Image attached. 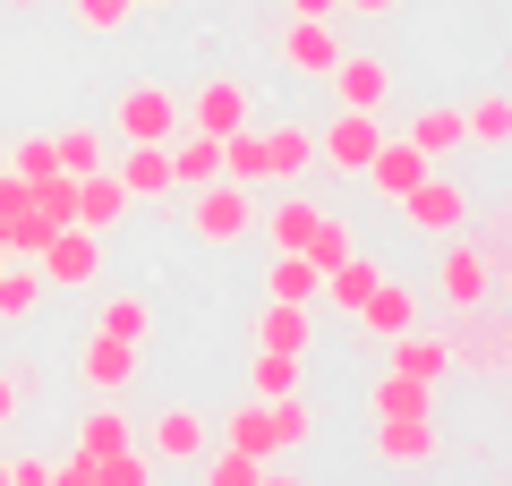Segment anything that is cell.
Returning a JSON list of instances; mask_svg holds the SVG:
<instances>
[{
  "label": "cell",
  "instance_id": "cell-1",
  "mask_svg": "<svg viewBox=\"0 0 512 486\" xmlns=\"http://www.w3.org/2000/svg\"><path fill=\"white\" fill-rule=\"evenodd\" d=\"M256 188H239V180H205V188H188V231L205 239V248H239V239L256 231Z\"/></svg>",
  "mask_w": 512,
  "mask_h": 486
},
{
  "label": "cell",
  "instance_id": "cell-2",
  "mask_svg": "<svg viewBox=\"0 0 512 486\" xmlns=\"http://www.w3.org/2000/svg\"><path fill=\"white\" fill-rule=\"evenodd\" d=\"M35 273L52 290H94V273H103V231H86V222L52 231V239H43V256H35Z\"/></svg>",
  "mask_w": 512,
  "mask_h": 486
},
{
  "label": "cell",
  "instance_id": "cell-3",
  "mask_svg": "<svg viewBox=\"0 0 512 486\" xmlns=\"http://www.w3.org/2000/svg\"><path fill=\"white\" fill-rule=\"evenodd\" d=\"M453 342V367H478V376H504L512 367V316H487V307H461V324L444 333Z\"/></svg>",
  "mask_w": 512,
  "mask_h": 486
},
{
  "label": "cell",
  "instance_id": "cell-4",
  "mask_svg": "<svg viewBox=\"0 0 512 486\" xmlns=\"http://www.w3.org/2000/svg\"><path fill=\"white\" fill-rule=\"evenodd\" d=\"M376 145H384V111H333L316 128V162H333V171H367Z\"/></svg>",
  "mask_w": 512,
  "mask_h": 486
},
{
  "label": "cell",
  "instance_id": "cell-5",
  "mask_svg": "<svg viewBox=\"0 0 512 486\" xmlns=\"http://www.w3.org/2000/svg\"><path fill=\"white\" fill-rule=\"evenodd\" d=\"M402 222H410V231H427V239H453L461 222H470V188L444 180V171H427V180L402 197Z\"/></svg>",
  "mask_w": 512,
  "mask_h": 486
},
{
  "label": "cell",
  "instance_id": "cell-6",
  "mask_svg": "<svg viewBox=\"0 0 512 486\" xmlns=\"http://www.w3.org/2000/svg\"><path fill=\"white\" fill-rule=\"evenodd\" d=\"M197 137H239V128H256V94L239 86V77H205L197 86V103L180 111Z\"/></svg>",
  "mask_w": 512,
  "mask_h": 486
},
{
  "label": "cell",
  "instance_id": "cell-7",
  "mask_svg": "<svg viewBox=\"0 0 512 486\" xmlns=\"http://www.w3.org/2000/svg\"><path fill=\"white\" fill-rule=\"evenodd\" d=\"M171 128H180L171 86H128L120 111H111V137H128V145H171Z\"/></svg>",
  "mask_w": 512,
  "mask_h": 486
},
{
  "label": "cell",
  "instance_id": "cell-8",
  "mask_svg": "<svg viewBox=\"0 0 512 486\" xmlns=\"http://www.w3.org/2000/svg\"><path fill=\"white\" fill-rule=\"evenodd\" d=\"M436 290H444L453 316H461V307H487V299H495V265L453 231V239H444V265H436Z\"/></svg>",
  "mask_w": 512,
  "mask_h": 486
},
{
  "label": "cell",
  "instance_id": "cell-9",
  "mask_svg": "<svg viewBox=\"0 0 512 486\" xmlns=\"http://www.w3.org/2000/svg\"><path fill=\"white\" fill-rule=\"evenodd\" d=\"M146 452H154V469H197L214 452V427H205V410H154Z\"/></svg>",
  "mask_w": 512,
  "mask_h": 486
},
{
  "label": "cell",
  "instance_id": "cell-10",
  "mask_svg": "<svg viewBox=\"0 0 512 486\" xmlns=\"http://www.w3.org/2000/svg\"><path fill=\"white\" fill-rule=\"evenodd\" d=\"M333 94H342V111H384L393 103V69L376 52H342L333 60Z\"/></svg>",
  "mask_w": 512,
  "mask_h": 486
},
{
  "label": "cell",
  "instance_id": "cell-11",
  "mask_svg": "<svg viewBox=\"0 0 512 486\" xmlns=\"http://www.w3.org/2000/svg\"><path fill=\"white\" fill-rule=\"evenodd\" d=\"M342 43H333V18H291L282 26V69L291 77H333Z\"/></svg>",
  "mask_w": 512,
  "mask_h": 486
},
{
  "label": "cell",
  "instance_id": "cell-12",
  "mask_svg": "<svg viewBox=\"0 0 512 486\" xmlns=\"http://www.w3.org/2000/svg\"><path fill=\"white\" fill-rule=\"evenodd\" d=\"M77 376H86V393H128L137 384V342H103V333H86V350H77Z\"/></svg>",
  "mask_w": 512,
  "mask_h": 486
},
{
  "label": "cell",
  "instance_id": "cell-13",
  "mask_svg": "<svg viewBox=\"0 0 512 486\" xmlns=\"http://www.w3.org/2000/svg\"><path fill=\"white\" fill-rule=\"evenodd\" d=\"M427 171H436V162H427L419 145H402V137H384V145H376V162H367L359 180H376V197H384V205H402L410 188L427 180Z\"/></svg>",
  "mask_w": 512,
  "mask_h": 486
},
{
  "label": "cell",
  "instance_id": "cell-14",
  "mask_svg": "<svg viewBox=\"0 0 512 486\" xmlns=\"http://www.w3.org/2000/svg\"><path fill=\"white\" fill-rule=\"evenodd\" d=\"M359 324L376 333V342H393V333H410V324H419V290H410L402 273H384V282H376V290L359 299Z\"/></svg>",
  "mask_w": 512,
  "mask_h": 486
},
{
  "label": "cell",
  "instance_id": "cell-15",
  "mask_svg": "<svg viewBox=\"0 0 512 486\" xmlns=\"http://www.w3.org/2000/svg\"><path fill=\"white\" fill-rule=\"evenodd\" d=\"M256 137H265V180H274V188L308 180V162H316V128H299V120H274V128H256Z\"/></svg>",
  "mask_w": 512,
  "mask_h": 486
},
{
  "label": "cell",
  "instance_id": "cell-16",
  "mask_svg": "<svg viewBox=\"0 0 512 486\" xmlns=\"http://www.w3.org/2000/svg\"><path fill=\"white\" fill-rule=\"evenodd\" d=\"M376 461L427 469V461H436V418H376Z\"/></svg>",
  "mask_w": 512,
  "mask_h": 486
},
{
  "label": "cell",
  "instance_id": "cell-17",
  "mask_svg": "<svg viewBox=\"0 0 512 486\" xmlns=\"http://www.w3.org/2000/svg\"><path fill=\"white\" fill-rule=\"evenodd\" d=\"M86 333H103V342H137V350H146V342H154V299H137V290H111V299L94 307Z\"/></svg>",
  "mask_w": 512,
  "mask_h": 486
},
{
  "label": "cell",
  "instance_id": "cell-18",
  "mask_svg": "<svg viewBox=\"0 0 512 486\" xmlns=\"http://www.w3.org/2000/svg\"><path fill=\"white\" fill-rule=\"evenodd\" d=\"M222 444H231V452H256V461H282L274 401H239V410H222Z\"/></svg>",
  "mask_w": 512,
  "mask_h": 486
},
{
  "label": "cell",
  "instance_id": "cell-19",
  "mask_svg": "<svg viewBox=\"0 0 512 486\" xmlns=\"http://www.w3.org/2000/svg\"><path fill=\"white\" fill-rule=\"evenodd\" d=\"M393 376L444 384V376H453V342H444V333H419V324H410V333H393Z\"/></svg>",
  "mask_w": 512,
  "mask_h": 486
},
{
  "label": "cell",
  "instance_id": "cell-20",
  "mask_svg": "<svg viewBox=\"0 0 512 486\" xmlns=\"http://www.w3.org/2000/svg\"><path fill=\"white\" fill-rule=\"evenodd\" d=\"M316 214H325V205L308 197V188H282L274 205H265V214H256V231H274V248H308V231H316Z\"/></svg>",
  "mask_w": 512,
  "mask_h": 486
},
{
  "label": "cell",
  "instance_id": "cell-21",
  "mask_svg": "<svg viewBox=\"0 0 512 486\" xmlns=\"http://www.w3.org/2000/svg\"><path fill=\"white\" fill-rule=\"evenodd\" d=\"M111 180L128 188V205H146V197H171V145H128V162L111 171Z\"/></svg>",
  "mask_w": 512,
  "mask_h": 486
},
{
  "label": "cell",
  "instance_id": "cell-22",
  "mask_svg": "<svg viewBox=\"0 0 512 486\" xmlns=\"http://www.w3.org/2000/svg\"><path fill=\"white\" fill-rule=\"evenodd\" d=\"M367 410H376V418H436V384L393 376V367H384V376H376V393H367Z\"/></svg>",
  "mask_w": 512,
  "mask_h": 486
},
{
  "label": "cell",
  "instance_id": "cell-23",
  "mask_svg": "<svg viewBox=\"0 0 512 486\" xmlns=\"http://www.w3.org/2000/svg\"><path fill=\"white\" fill-rule=\"evenodd\" d=\"M205 180H222V137H197V128H188L180 145H171V188H205Z\"/></svg>",
  "mask_w": 512,
  "mask_h": 486
},
{
  "label": "cell",
  "instance_id": "cell-24",
  "mask_svg": "<svg viewBox=\"0 0 512 486\" xmlns=\"http://www.w3.org/2000/svg\"><path fill=\"white\" fill-rule=\"evenodd\" d=\"M384 273H393V265H384V256H359V248H350L342 265L325 273V299H333V307H350V316H359V299H367V290L384 282Z\"/></svg>",
  "mask_w": 512,
  "mask_h": 486
},
{
  "label": "cell",
  "instance_id": "cell-25",
  "mask_svg": "<svg viewBox=\"0 0 512 486\" xmlns=\"http://www.w3.org/2000/svg\"><path fill=\"white\" fill-rule=\"evenodd\" d=\"M265 290H274L282 307H308V299H325V273H316L299 248H274V273H265Z\"/></svg>",
  "mask_w": 512,
  "mask_h": 486
},
{
  "label": "cell",
  "instance_id": "cell-26",
  "mask_svg": "<svg viewBox=\"0 0 512 486\" xmlns=\"http://www.w3.org/2000/svg\"><path fill=\"white\" fill-rule=\"evenodd\" d=\"M120 214H128V188L111 180V171H86V180H77V222L111 239V222H120Z\"/></svg>",
  "mask_w": 512,
  "mask_h": 486
},
{
  "label": "cell",
  "instance_id": "cell-27",
  "mask_svg": "<svg viewBox=\"0 0 512 486\" xmlns=\"http://www.w3.org/2000/svg\"><path fill=\"white\" fill-rule=\"evenodd\" d=\"M402 145H419L427 162H444V154H461V111H453V103H427L419 120L402 128Z\"/></svg>",
  "mask_w": 512,
  "mask_h": 486
},
{
  "label": "cell",
  "instance_id": "cell-28",
  "mask_svg": "<svg viewBox=\"0 0 512 486\" xmlns=\"http://www.w3.org/2000/svg\"><path fill=\"white\" fill-rule=\"evenodd\" d=\"M256 350H282V359H308V307H265L256 316Z\"/></svg>",
  "mask_w": 512,
  "mask_h": 486
},
{
  "label": "cell",
  "instance_id": "cell-29",
  "mask_svg": "<svg viewBox=\"0 0 512 486\" xmlns=\"http://www.w3.org/2000/svg\"><path fill=\"white\" fill-rule=\"evenodd\" d=\"M461 145H487V154H504V145H512V94H487V103L461 111Z\"/></svg>",
  "mask_w": 512,
  "mask_h": 486
},
{
  "label": "cell",
  "instance_id": "cell-30",
  "mask_svg": "<svg viewBox=\"0 0 512 486\" xmlns=\"http://www.w3.org/2000/svg\"><path fill=\"white\" fill-rule=\"evenodd\" d=\"M137 444V435H128V410H111V401H94L86 418H77V452H94V461H103V452H128Z\"/></svg>",
  "mask_w": 512,
  "mask_h": 486
},
{
  "label": "cell",
  "instance_id": "cell-31",
  "mask_svg": "<svg viewBox=\"0 0 512 486\" xmlns=\"http://www.w3.org/2000/svg\"><path fill=\"white\" fill-rule=\"evenodd\" d=\"M222 180H239V188H274V180H265V137H256V128L222 137Z\"/></svg>",
  "mask_w": 512,
  "mask_h": 486
},
{
  "label": "cell",
  "instance_id": "cell-32",
  "mask_svg": "<svg viewBox=\"0 0 512 486\" xmlns=\"http://www.w3.org/2000/svg\"><path fill=\"white\" fill-rule=\"evenodd\" d=\"M350 248H359V239H350V222H342V214L325 205V214H316V231H308V248H299V256H308L316 273H333V265H342Z\"/></svg>",
  "mask_w": 512,
  "mask_h": 486
},
{
  "label": "cell",
  "instance_id": "cell-33",
  "mask_svg": "<svg viewBox=\"0 0 512 486\" xmlns=\"http://www.w3.org/2000/svg\"><path fill=\"white\" fill-rule=\"evenodd\" d=\"M52 154H60V171H69V180H86V171H103V128H60L52 137Z\"/></svg>",
  "mask_w": 512,
  "mask_h": 486
},
{
  "label": "cell",
  "instance_id": "cell-34",
  "mask_svg": "<svg viewBox=\"0 0 512 486\" xmlns=\"http://www.w3.org/2000/svg\"><path fill=\"white\" fill-rule=\"evenodd\" d=\"M248 384H256V401H282V393H299V359H282V350H256Z\"/></svg>",
  "mask_w": 512,
  "mask_h": 486
},
{
  "label": "cell",
  "instance_id": "cell-35",
  "mask_svg": "<svg viewBox=\"0 0 512 486\" xmlns=\"http://www.w3.org/2000/svg\"><path fill=\"white\" fill-rule=\"evenodd\" d=\"M205 486H256V478H265V461H256V452H231V444H222V452H205Z\"/></svg>",
  "mask_w": 512,
  "mask_h": 486
},
{
  "label": "cell",
  "instance_id": "cell-36",
  "mask_svg": "<svg viewBox=\"0 0 512 486\" xmlns=\"http://www.w3.org/2000/svg\"><path fill=\"white\" fill-rule=\"evenodd\" d=\"M52 171H60L52 137H18V145H9V180H26V188H35V180H52Z\"/></svg>",
  "mask_w": 512,
  "mask_h": 486
},
{
  "label": "cell",
  "instance_id": "cell-37",
  "mask_svg": "<svg viewBox=\"0 0 512 486\" xmlns=\"http://www.w3.org/2000/svg\"><path fill=\"white\" fill-rule=\"evenodd\" d=\"M35 290H43V273H18V265H0V324L35 316Z\"/></svg>",
  "mask_w": 512,
  "mask_h": 486
},
{
  "label": "cell",
  "instance_id": "cell-38",
  "mask_svg": "<svg viewBox=\"0 0 512 486\" xmlns=\"http://www.w3.org/2000/svg\"><path fill=\"white\" fill-rule=\"evenodd\" d=\"M94 469H103V486H154V452H137V444H128V452H103Z\"/></svg>",
  "mask_w": 512,
  "mask_h": 486
},
{
  "label": "cell",
  "instance_id": "cell-39",
  "mask_svg": "<svg viewBox=\"0 0 512 486\" xmlns=\"http://www.w3.org/2000/svg\"><path fill=\"white\" fill-rule=\"evenodd\" d=\"M274 435H282V452H291V444H308V435H316V410H308L299 393H282V401H274Z\"/></svg>",
  "mask_w": 512,
  "mask_h": 486
},
{
  "label": "cell",
  "instance_id": "cell-40",
  "mask_svg": "<svg viewBox=\"0 0 512 486\" xmlns=\"http://www.w3.org/2000/svg\"><path fill=\"white\" fill-rule=\"evenodd\" d=\"M128 18H137V0H77V26L86 35H120Z\"/></svg>",
  "mask_w": 512,
  "mask_h": 486
},
{
  "label": "cell",
  "instance_id": "cell-41",
  "mask_svg": "<svg viewBox=\"0 0 512 486\" xmlns=\"http://www.w3.org/2000/svg\"><path fill=\"white\" fill-rule=\"evenodd\" d=\"M52 486H103V469H94V452H69V461H52Z\"/></svg>",
  "mask_w": 512,
  "mask_h": 486
},
{
  "label": "cell",
  "instance_id": "cell-42",
  "mask_svg": "<svg viewBox=\"0 0 512 486\" xmlns=\"http://www.w3.org/2000/svg\"><path fill=\"white\" fill-rule=\"evenodd\" d=\"M478 256H487L495 273H512V214H504V222H495V231H487V248H478Z\"/></svg>",
  "mask_w": 512,
  "mask_h": 486
},
{
  "label": "cell",
  "instance_id": "cell-43",
  "mask_svg": "<svg viewBox=\"0 0 512 486\" xmlns=\"http://www.w3.org/2000/svg\"><path fill=\"white\" fill-rule=\"evenodd\" d=\"M9 486H52V461H43V452H26V461H9Z\"/></svg>",
  "mask_w": 512,
  "mask_h": 486
},
{
  "label": "cell",
  "instance_id": "cell-44",
  "mask_svg": "<svg viewBox=\"0 0 512 486\" xmlns=\"http://www.w3.org/2000/svg\"><path fill=\"white\" fill-rule=\"evenodd\" d=\"M18 401H26V384L9 376V367H0V427H9V418H18Z\"/></svg>",
  "mask_w": 512,
  "mask_h": 486
},
{
  "label": "cell",
  "instance_id": "cell-45",
  "mask_svg": "<svg viewBox=\"0 0 512 486\" xmlns=\"http://www.w3.org/2000/svg\"><path fill=\"white\" fill-rule=\"evenodd\" d=\"M342 0H291V18H333Z\"/></svg>",
  "mask_w": 512,
  "mask_h": 486
},
{
  "label": "cell",
  "instance_id": "cell-46",
  "mask_svg": "<svg viewBox=\"0 0 512 486\" xmlns=\"http://www.w3.org/2000/svg\"><path fill=\"white\" fill-rule=\"evenodd\" d=\"M342 9H367V18H384V9H402V0H342Z\"/></svg>",
  "mask_w": 512,
  "mask_h": 486
},
{
  "label": "cell",
  "instance_id": "cell-47",
  "mask_svg": "<svg viewBox=\"0 0 512 486\" xmlns=\"http://www.w3.org/2000/svg\"><path fill=\"white\" fill-rule=\"evenodd\" d=\"M256 486H299V478H282V469H274V461H265V478H256Z\"/></svg>",
  "mask_w": 512,
  "mask_h": 486
},
{
  "label": "cell",
  "instance_id": "cell-48",
  "mask_svg": "<svg viewBox=\"0 0 512 486\" xmlns=\"http://www.w3.org/2000/svg\"><path fill=\"white\" fill-rule=\"evenodd\" d=\"M0 171H9V145H0Z\"/></svg>",
  "mask_w": 512,
  "mask_h": 486
},
{
  "label": "cell",
  "instance_id": "cell-49",
  "mask_svg": "<svg viewBox=\"0 0 512 486\" xmlns=\"http://www.w3.org/2000/svg\"><path fill=\"white\" fill-rule=\"evenodd\" d=\"M0 486H9V461H0Z\"/></svg>",
  "mask_w": 512,
  "mask_h": 486
},
{
  "label": "cell",
  "instance_id": "cell-50",
  "mask_svg": "<svg viewBox=\"0 0 512 486\" xmlns=\"http://www.w3.org/2000/svg\"><path fill=\"white\" fill-rule=\"evenodd\" d=\"M137 9H154V0H137Z\"/></svg>",
  "mask_w": 512,
  "mask_h": 486
},
{
  "label": "cell",
  "instance_id": "cell-51",
  "mask_svg": "<svg viewBox=\"0 0 512 486\" xmlns=\"http://www.w3.org/2000/svg\"><path fill=\"white\" fill-rule=\"evenodd\" d=\"M0 265H9V256H0Z\"/></svg>",
  "mask_w": 512,
  "mask_h": 486
},
{
  "label": "cell",
  "instance_id": "cell-52",
  "mask_svg": "<svg viewBox=\"0 0 512 486\" xmlns=\"http://www.w3.org/2000/svg\"><path fill=\"white\" fill-rule=\"evenodd\" d=\"M504 486H512V478H504Z\"/></svg>",
  "mask_w": 512,
  "mask_h": 486
}]
</instances>
